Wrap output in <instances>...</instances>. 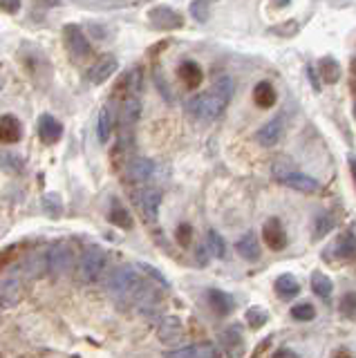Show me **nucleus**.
<instances>
[{
    "label": "nucleus",
    "instance_id": "37",
    "mask_svg": "<svg viewBox=\"0 0 356 358\" xmlns=\"http://www.w3.org/2000/svg\"><path fill=\"white\" fill-rule=\"evenodd\" d=\"M266 320H269V316H266V311L260 309V307H251V309L247 311V322H249V327H251V329H260Z\"/></svg>",
    "mask_w": 356,
    "mask_h": 358
},
{
    "label": "nucleus",
    "instance_id": "47",
    "mask_svg": "<svg viewBox=\"0 0 356 358\" xmlns=\"http://www.w3.org/2000/svg\"><path fill=\"white\" fill-rule=\"evenodd\" d=\"M350 168H352V177H354V184H356V162H352V164H350Z\"/></svg>",
    "mask_w": 356,
    "mask_h": 358
},
{
    "label": "nucleus",
    "instance_id": "10",
    "mask_svg": "<svg viewBox=\"0 0 356 358\" xmlns=\"http://www.w3.org/2000/svg\"><path fill=\"white\" fill-rule=\"evenodd\" d=\"M148 16H150V22L157 29H180L184 25V18H182L180 11H175L171 7H164V5L152 7Z\"/></svg>",
    "mask_w": 356,
    "mask_h": 358
},
{
    "label": "nucleus",
    "instance_id": "45",
    "mask_svg": "<svg viewBox=\"0 0 356 358\" xmlns=\"http://www.w3.org/2000/svg\"><path fill=\"white\" fill-rule=\"evenodd\" d=\"M0 9L7 11V14H16L20 9V3H0Z\"/></svg>",
    "mask_w": 356,
    "mask_h": 358
},
{
    "label": "nucleus",
    "instance_id": "13",
    "mask_svg": "<svg viewBox=\"0 0 356 358\" xmlns=\"http://www.w3.org/2000/svg\"><path fill=\"white\" fill-rule=\"evenodd\" d=\"M157 336H159V343L164 345H173V343H180L184 338V324L177 316H166L162 318L159 327H157Z\"/></svg>",
    "mask_w": 356,
    "mask_h": 358
},
{
    "label": "nucleus",
    "instance_id": "27",
    "mask_svg": "<svg viewBox=\"0 0 356 358\" xmlns=\"http://www.w3.org/2000/svg\"><path fill=\"white\" fill-rule=\"evenodd\" d=\"M276 294L283 300H292L300 294V282L292 275V273H283L276 280Z\"/></svg>",
    "mask_w": 356,
    "mask_h": 358
},
{
    "label": "nucleus",
    "instance_id": "1",
    "mask_svg": "<svg viewBox=\"0 0 356 358\" xmlns=\"http://www.w3.org/2000/svg\"><path fill=\"white\" fill-rule=\"evenodd\" d=\"M146 285H148V280L143 278L135 266H128V264L113 268L106 280V289L115 302H135V298L141 294V289Z\"/></svg>",
    "mask_w": 356,
    "mask_h": 358
},
{
    "label": "nucleus",
    "instance_id": "16",
    "mask_svg": "<svg viewBox=\"0 0 356 358\" xmlns=\"http://www.w3.org/2000/svg\"><path fill=\"white\" fill-rule=\"evenodd\" d=\"M220 343H222V347H225L229 358H242L244 350H247V347H244V338H242L240 327H229V329L222 331Z\"/></svg>",
    "mask_w": 356,
    "mask_h": 358
},
{
    "label": "nucleus",
    "instance_id": "26",
    "mask_svg": "<svg viewBox=\"0 0 356 358\" xmlns=\"http://www.w3.org/2000/svg\"><path fill=\"white\" fill-rule=\"evenodd\" d=\"M180 78L184 81L186 87H199V83H202V78H204V72H202V67H199L195 61H184L180 65Z\"/></svg>",
    "mask_w": 356,
    "mask_h": 358
},
{
    "label": "nucleus",
    "instance_id": "23",
    "mask_svg": "<svg viewBox=\"0 0 356 358\" xmlns=\"http://www.w3.org/2000/svg\"><path fill=\"white\" fill-rule=\"evenodd\" d=\"M236 251L240 253V257H244L247 262H255V260H260V242L258 238H255L253 233H247V235H242V238L238 240L236 244Z\"/></svg>",
    "mask_w": 356,
    "mask_h": 358
},
{
    "label": "nucleus",
    "instance_id": "42",
    "mask_svg": "<svg viewBox=\"0 0 356 358\" xmlns=\"http://www.w3.org/2000/svg\"><path fill=\"white\" fill-rule=\"evenodd\" d=\"M43 204H45L48 210H52V215H59V213H61V199H59L57 195H54V193L45 195V199H43Z\"/></svg>",
    "mask_w": 356,
    "mask_h": 358
},
{
    "label": "nucleus",
    "instance_id": "21",
    "mask_svg": "<svg viewBox=\"0 0 356 358\" xmlns=\"http://www.w3.org/2000/svg\"><path fill=\"white\" fill-rule=\"evenodd\" d=\"M113 128H115V108L113 103H106L99 112V123H97V137L101 143H108L113 137Z\"/></svg>",
    "mask_w": 356,
    "mask_h": 358
},
{
    "label": "nucleus",
    "instance_id": "11",
    "mask_svg": "<svg viewBox=\"0 0 356 358\" xmlns=\"http://www.w3.org/2000/svg\"><path fill=\"white\" fill-rule=\"evenodd\" d=\"M278 182H280L283 186L292 188V190H298V193H305V195H311V193H318L320 190V184L316 182L314 177L309 175H303V173H287L283 177H278Z\"/></svg>",
    "mask_w": 356,
    "mask_h": 358
},
{
    "label": "nucleus",
    "instance_id": "36",
    "mask_svg": "<svg viewBox=\"0 0 356 358\" xmlns=\"http://www.w3.org/2000/svg\"><path fill=\"white\" fill-rule=\"evenodd\" d=\"M343 316H348L352 320H356V291H348L343 298H341V305H339Z\"/></svg>",
    "mask_w": 356,
    "mask_h": 358
},
{
    "label": "nucleus",
    "instance_id": "25",
    "mask_svg": "<svg viewBox=\"0 0 356 358\" xmlns=\"http://www.w3.org/2000/svg\"><path fill=\"white\" fill-rule=\"evenodd\" d=\"M334 255L339 257V260H350V257L356 255V238H354V233L350 231H345L339 235V240L334 242Z\"/></svg>",
    "mask_w": 356,
    "mask_h": 358
},
{
    "label": "nucleus",
    "instance_id": "38",
    "mask_svg": "<svg viewBox=\"0 0 356 358\" xmlns=\"http://www.w3.org/2000/svg\"><path fill=\"white\" fill-rule=\"evenodd\" d=\"M233 78L229 76V74H222V76H218L215 78V83H213V90H218V92L225 96V99H229L231 101V96H233Z\"/></svg>",
    "mask_w": 356,
    "mask_h": 358
},
{
    "label": "nucleus",
    "instance_id": "17",
    "mask_svg": "<svg viewBox=\"0 0 356 358\" xmlns=\"http://www.w3.org/2000/svg\"><path fill=\"white\" fill-rule=\"evenodd\" d=\"M280 137H283V117H276L271 121H266L264 126L255 132V141H258L260 145H264V148L276 145L278 141H280Z\"/></svg>",
    "mask_w": 356,
    "mask_h": 358
},
{
    "label": "nucleus",
    "instance_id": "48",
    "mask_svg": "<svg viewBox=\"0 0 356 358\" xmlns=\"http://www.w3.org/2000/svg\"><path fill=\"white\" fill-rule=\"evenodd\" d=\"M0 87H3V78H0Z\"/></svg>",
    "mask_w": 356,
    "mask_h": 358
},
{
    "label": "nucleus",
    "instance_id": "39",
    "mask_svg": "<svg viewBox=\"0 0 356 358\" xmlns=\"http://www.w3.org/2000/svg\"><path fill=\"white\" fill-rule=\"evenodd\" d=\"M191 16L197 20V22H206L208 16H211V5L208 3H202V0H197V3H191Z\"/></svg>",
    "mask_w": 356,
    "mask_h": 358
},
{
    "label": "nucleus",
    "instance_id": "31",
    "mask_svg": "<svg viewBox=\"0 0 356 358\" xmlns=\"http://www.w3.org/2000/svg\"><path fill=\"white\" fill-rule=\"evenodd\" d=\"M320 76H322V81H325V83H336L341 78V65L327 56V59L320 61Z\"/></svg>",
    "mask_w": 356,
    "mask_h": 358
},
{
    "label": "nucleus",
    "instance_id": "9",
    "mask_svg": "<svg viewBox=\"0 0 356 358\" xmlns=\"http://www.w3.org/2000/svg\"><path fill=\"white\" fill-rule=\"evenodd\" d=\"M132 305H135V309L141 313V316L155 318V316H159V311H162V294L152 285H146Z\"/></svg>",
    "mask_w": 356,
    "mask_h": 358
},
{
    "label": "nucleus",
    "instance_id": "41",
    "mask_svg": "<svg viewBox=\"0 0 356 358\" xmlns=\"http://www.w3.org/2000/svg\"><path fill=\"white\" fill-rule=\"evenodd\" d=\"M175 238H177V242H180L182 246H188V244H191V238H193L191 224H180V227H177Z\"/></svg>",
    "mask_w": 356,
    "mask_h": 358
},
{
    "label": "nucleus",
    "instance_id": "12",
    "mask_svg": "<svg viewBox=\"0 0 356 358\" xmlns=\"http://www.w3.org/2000/svg\"><path fill=\"white\" fill-rule=\"evenodd\" d=\"M155 173V164L148 159V157H132V159L126 164L124 168V175L126 179H130V182H148V179L152 177Z\"/></svg>",
    "mask_w": 356,
    "mask_h": 358
},
{
    "label": "nucleus",
    "instance_id": "40",
    "mask_svg": "<svg viewBox=\"0 0 356 358\" xmlns=\"http://www.w3.org/2000/svg\"><path fill=\"white\" fill-rule=\"evenodd\" d=\"M137 271L146 273V275H148L150 280H155V282H159V285H162L164 289L169 287V280H166V278H164V275H162V273L157 271V268H152V266H150V264H146V262H139V264H137Z\"/></svg>",
    "mask_w": 356,
    "mask_h": 358
},
{
    "label": "nucleus",
    "instance_id": "20",
    "mask_svg": "<svg viewBox=\"0 0 356 358\" xmlns=\"http://www.w3.org/2000/svg\"><path fill=\"white\" fill-rule=\"evenodd\" d=\"M38 137L45 143H57L63 137V126L57 117L52 115H43L38 119Z\"/></svg>",
    "mask_w": 356,
    "mask_h": 358
},
{
    "label": "nucleus",
    "instance_id": "33",
    "mask_svg": "<svg viewBox=\"0 0 356 358\" xmlns=\"http://www.w3.org/2000/svg\"><path fill=\"white\" fill-rule=\"evenodd\" d=\"M292 318L298 322H309L316 318V307L311 302H298L292 307Z\"/></svg>",
    "mask_w": 356,
    "mask_h": 358
},
{
    "label": "nucleus",
    "instance_id": "8",
    "mask_svg": "<svg viewBox=\"0 0 356 358\" xmlns=\"http://www.w3.org/2000/svg\"><path fill=\"white\" fill-rule=\"evenodd\" d=\"M18 271L23 280H38L48 273V251H29L18 262Z\"/></svg>",
    "mask_w": 356,
    "mask_h": 358
},
{
    "label": "nucleus",
    "instance_id": "7",
    "mask_svg": "<svg viewBox=\"0 0 356 358\" xmlns=\"http://www.w3.org/2000/svg\"><path fill=\"white\" fill-rule=\"evenodd\" d=\"M63 41H65V48H68V52L74 56V59H87V56L92 54L90 41H87L83 27H79V25H65Z\"/></svg>",
    "mask_w": 356,
    "mask_h": 358
},
{
    "label": "nucleus",
    "instance_id": "24",
    "mask_svg": "<svg viewBox=\"0 0 356 358\" xmlns=\"http://www.w3.org/2000/svg\"><path fill=\"white\" fill-rule=\"evenodd\" d=\"M20 134H23V128H20V123H18L16 117H12V115L0 117V141L14 143V141L20 139Z\"/></svg>",
    "mask_w": 356,
    "mask_h": 358
},
{
    "label": "nucleus",
    "instance_id": "22",
    "mask_svg": "<svg viewBox=\"0 0 356 358\" xmlns=\"http://www.w3.org/2000/svg\"><path fill=\"white\" fill-rule=\"evenodd\" d=\"M208 305L211 309H213L215 313H220V316H229V313L236 309V302H233V296L225 294V291L220 289H208Z\"/></svg>",
    "mask_w": 356,
    "mask_h": 358
},
{
    "label": "nucleus",
    "instance_id": "4",
    "mask_svg": "<svg viewBox=\"0 0 356 358\" xmlns=\"http://www.w3.org/2000/svg\"><path fill=\"white\" fill-rule=\"evenodd\" d=\"M23 296V275L18 264L0 271V307H14Z\"/></svg>",
    "mask_w": 356,
    "mask_h": 358
},
{
    "label": "nucleus",
    "instance_id": "2",
    "mask_svg": "<svg viewBox=\"0 0 356 358\" xmlns=\"http://www.w3.org/2000/svg\"><path fill=\"white\" fill-rule=\"evenodd\" d=\"M227 106H229V99H225L218 92V90L211 87L208 92H202V94H197V96H193L191 101H188L186 110L191 112L193 117L202 119V121H213L227 110Z\"/></svg>",
    "mask_w": 356,
    "mask_h": 358
},
{
    "label": "nucleus",
    "instance_id": "28",
    "mask_svg": "<svg viewBox=\"0 0 356 358\" xmlns=\"http://www.w3.org/2000/svg\"><path fill=\"white\" fill-rule=\"evenodd\" d=\"M276 99H278V94H276V90L269 81H260L253 87V101L258 108H264V110L271 108L276 103Z\"/></svg>",
    "mask_w": 356,
    "mask_h": 358
},
{
    "label": "nucleus",
    "instance_id": "29",
    "mask_svg": "<svg viewBox=\"0 0 356 358\" xmlns=\"http://www.w3.org/2000/svg\"><path fill=\"white\" fill-rule=\"evenodd\" d=\"M311 291L318 298H329L334 291V282L329 280V275H325L322 271H314L311 273Z\"/></svg>",
    "mask_w": 356,
    "mask_h": 358
},
{
    "label": "nucleus",
    "instance_id": "14",
    "mask_svg": "<svg viewBox=\"0 0 356 358\" xmlns=\"http://www.w3.org/2000/svg\"><path fill=\"white\" fill-rule=\"evenodd\" d=\"M262 240H264V244L269 246L271 251H283V249H285V246H287V233H285V229H283L280 220L271 217L269 222L264 224V229H262Z\"/></svg>",
    "mask_w": 356,
    "mask_h": 358
},
{
    "label": "nucleus",
    "instance_id": "3",
    "mask_svg": "<svg viewBox=\"0 0 356 358\" xmlns=\"http://www.w3.org/2000/svg\"><path fill=\"white\" fill-rule=\"evenodd\" d=\"M106 251L99 249V246H90L79 260V266H76V275L83 285H94L99 278H101L104 268H106Z\"/></svg>",
    "mask_w": 356,
    "mask_h": 358
},
{
    "label": "nucleus",
    "instance_id": "18",
    "mask_svg": "<svg viewBox=\"0 0 356 358\" xmlns=\"http://www.w3.org/2000/svg\"><path fill=\"white\" fill-rule=\"evenodd\" d=\"M166 358H218V350L211 343H195L182 350L169 352Z\"/></svg>",
    "mask_w": 356,
    "mask_h": 358
},
{
    "label": "nucleus",
    "instance_id": "44",
    "mask_svg": "<svg viewBox=\"0 0 356 358\" xmlns=\"http://www.w3.org/2000/svg\"><path fill=\"white\" fill-rule=\"evenodd\" d=\"M271 358H300V356H298L296 352H292V350H287V347H283V350L273 352Z\"/></svg>",
    "mask_w": 356,
    "mask_h": 358
},
{
    "label": "nucleus",
    "instance_id": "30",
    "mask_svg": "<svg viewBox=\"0 0 356 358\" xmlns=\"http://www.w3.org/2000/svg\"><path fill=\"white\" fill-rule=\"evenodd\" d=\"M206 249L211 255H215V257H227V242L222 240V235L218 231H208L206 233Z\"/></svg>",
    "mask_w": 356,
    "mask_h": 358
},
{
    "label": "nucleus",
    "instance_id": "32",
    "mask_svg": "<svg viewBox=\"0 0 356 358\" xmlns=\"http://www.w3.org/2000/svg\"><path fill=\"white\" fill-rule=\"evenodd\" d=\"M0 168L7 173H20L23 171V159L9 150H0Z\"/></svg>",
    "mask_w": 356,
    "mask_h": 358
},
{
    "label": "nucleus",
    "instance_id": "5",
    "mask_svg": "<svg viewBox=\"0 0 356 358\" xmlns=\"http://www.w3.org/2000/svg\"><path fill=\"white\" fill-rule=\"evenodd\" d=\"M74 266V251L70 244L59 242L48 251V271L52 275H65Z\"/></svg>",
    "mask_w": 356,
    "mask_h": 358
},
{
    "label": "nucleus",
    "instance_id": "15",
    "mask_svg": "<svg viewBox=\"0 0 356 358\" xmlns=\"http://www.w3.org/2000/svg\"><path fill=\"white\" fill-rule=\"evenodd\" d=\"M119 70V63L115 56H104L101 61H97L90 70H87V78H90V83L94 85H101L106 83L110 76H113L115 72Z\"/></svg>",
    "mask_w": 356,
    "mask_h": 358
},
{
    "label": "nucleus",
    "instance_id": "35",
    "mask_svg": "<svg viewBox=\"0 0 356 358\" xmlns=\"http://www.w3.org/2000/svg\"><path fill=\"white\" fill-rule=\"evenodd\" d=\"M334 229V217L329 215V213H320V215L316 217V222H314V238L316 240H320L322 235H327L329 231Z\"/></svg>",
    "mask_w": 356,
    "mask_h": 358
},
{
    "label": "nucleus",
    "instance_id": "46",
    "mask_svg": "<svg viewBox=\"0 0 356 358\" xmlns=\"http://www.w3.org/2000/svg\"><path fill=\"white\" fill-rule=\"evenodd\" d=\"M87 29H94V31H97V34H94V38H99V41H101V38H106V34H104L106 29H104V27L99 29V27L94 25V22H90V25H87Z\"/></svg>",
    "mask_w": 356,
    "mask_h": 358
},
{
    "label": "nucleus",
    "instance_id": "19",
    "mask_svg": "<svg viewBox=\"0 0 356 358\" xmlns=\"http://www.w3.org/2000/svg\"><path fill=\"white\" fill-rule=\"evenodd\" d=\"M141 117V96L139 94H126L124 103H121V123L124 128L130 130Z\"/></svg>",
    "mask_w": 356,
    "mask_h": 358
},
{
    "label": "nucleus",
    "instance_id": "6",
    "mask_svg": "<svg viewBox=\"0 0 356 358\" xmlns=\"http://www.w3.org/2000/svg\"><path fill=\"white\" fill-rule=\"evenodd\" d=\"M135 204L141 213V217L148 224H155L159 217V206H162V193L157 188H141L135 193Z\"/></svg>",
    "mask_w": 356,
    "mask_h": 358
},
{
    "label": "nucleus",
    "instance_id": "43",
    "mask_svg": "<svg viewBox=\"0 0 356 358\" xmlns=\"http://www.w3.org/2000/svg\"><path fill=\"white\" fill-rule=\"evenodd\" d=\"M208 257H211V253L206 249V244H199L197 249H195V260H197V264L199 266H206L208 264Z\"/></svg>",
    "mask_w": 356,
    "mask_h": 358
},
{
    "label": "nucleus",
    "instance_id": "34",
    "mask_svg": "<svg viewBox=\"0 0 356 358\" xmlns=\"http://www.w3.org/2000/svg\"><path fill=\"white\" fill-rule=\"evenodd\" d=\"M110 222H113L115 227H119V229H130L132 227V217H130V213L124 206H113V210H110Z\"/></svg>",
    "mask_w": 356,
    "mask_h": 358
}]
</instances>
